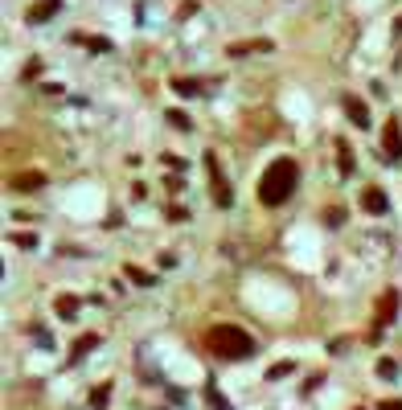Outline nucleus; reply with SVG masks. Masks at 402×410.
<instances>
[{
    "label": "nucleus",
    "instance_id": "obj_1",
    "mask_svg": "<svg viewBox=\"0 0 402 410\" xmlns=\"http://www.w3.org/2000/svg\"><path fill=\"white\" fill-rule=\"evenodd\" d=\"M205 349H210L218 361H247V357L259 353V341L238 324H214L205 332Z\"/></svg>",
    "mask_w": 402,
    "mask_h": 410
},
{
    "label": "nucleus",
    "instance_id": "obj_2",
    "mask_svg": "<svg viewBox=\"0 0 402 410\" xmlns=\"http://www.w3.org/2000/svg\"><path fill=\"white\" fill-rule=\"evenodd\" d=\"M296 180H300V164L296 160H275L267 164V173H263V180H259V201L263 205H284L287 197L296 193Z\"/></svg>",
    "mask_w": 402,
    "mask_h": 410
},
{
    "label": "nucleus",
    "instance_id": "obj_3",
    "mask_svg": "<svg viewBox=\"0 0 402 410\" xmlns=\"http://www.w3.org/2000/svg\"><path fill=\"white\" fill-rule=\"evenodd\" d=\"M382 148H386V160H402V128H398V119H386Z\"/></svg>",
    "mask_w": 402,
    "mask_h": 410
},
{
    "label": "nucleus",
    "instance_id": "obj_4",
    "mask_svg": "<svg viewBox=\"0 0 402 410\" xmlns=\"http://www.w3.org/2000/svg\"><path fill=\"white\" fill-rule=\"evenodd\" d=\"M53 13H62V0H34L29 13H25V21H29V25H46Z\"/></svg>",
    "mask_w": 402,
    "mask_h": 410
},
{
    "label": "nucleus",
    "instance_id": "obj_5",
    "mask_svg": "<svg viewBox=\"0 0 402 410\" xmlns=\"http://www.w3.org/2000/svg\"><path fill=\"white\" fill-rule=\"evenodd\" d=\"M205 164H210V177H214V201H218V205H230V201H234V193H230V185L222 180L218 160H214V156H205Z\"/></svg>",
    "mask_w": 402,
    "mask_h": 410
},
{
    "label": "nucleus",
    "instance_id": "obj_6",
    "mask_svg": "<svg viewBox=\"0 0 402 410\" xmlns=\"http://www.w3.org/2000/svg\"><path fill=\"white\" fill-rule=\"evenodd\" d=\"M41 185H46V173H37V168H25V173L13 177V189H21V193H34Z\"/></svg>",
    "mask_w": 402,
    "mask_h": 410
},
{
    "label": "nucleus",
    "instance_id": "obj_7",
    "mask_svg": "<svg viewBox=\"0 0 402 410\" xmlns=\"http://www.w3.org/2000/svg\"><path fill=\"white\" fill-rule=\"evenodd\" d=\"M394 312H398V292H386L382 299H378V328L390 324V320H394Z\"/></svg>",
    "mask_w": 402,
    "mask_h": 410
},
{
    "label": "nucleus",
    "instance_id": "obj_8",
    "mask_svg": "<svg viewBox=\"0 0 402 410\" xmlns=\"http://www.w3.org/2000/svg\"><path fill=\"white\" fill-rule=\"evenodd\" d=\"M361 210L366 213H386L390 210V201H386L382 189H366V193H361Z\"/></svg>",
    "mask_w": 402,
    "mask_h": 410
},
{
    "label": "nucleus",
    "instance_id": "obj_9",
    "mask_svg": "<svg viewBox=\"0 0 402 410\" xmlns=\"http://www.w3.org/2000/svg\"><path fill=\"white\" fill-rule=\"evenodd\" d=\"M345 115L353 119V128H369V111H366V103L361 98H345Z\"/></svg>",
    "mask_w": 402,
    "mask_h": 410
},
{
    "label": "nucleus",
    "instance_id": "obj_10",
    "mask_svg": "<svg viewBox=\"0 0 402 410\" xmlns=\"http://www.w3.org/2000/svg\"><path fill=\"white\" fill-rule=\"evenodd\" d=\"M271 41H234L230 46V58H247V53H267Z\"/></svg>",
    "mask_w": 402,
    "mask_h": 410
},
{
    "label": "nucleus",
    "instance_id": "obj_11",
    "mask_svg": "<svg viewBox=\"0 0 402 410\" xmlns=\"http://www.w3.org/2000/svg\"><path fill=\"white\" fill-rule=\"evenodd\" d=\"M95 344H99V337H91V332H86V337H78V341H74V353H70V361H83L86 353L95 349Z\"/></svg>",
    "mask_w": 402,
    "mask_h": 410
},
{
    "label": "nucleus",
    "instance_id": "obj_12",
    "mask_svg": "<svg viewBox=\"0 0 402 410\" xmlns=\"http://www.w3.org/2000/svg\"><path fill=\"white\" fill-rule=\"evenodd\" d=\"M172 91L177 95H197L201 86H197V78H172Z\"/></svg>",
    "mask_w": 402,
    "mask_h": 410
},
{
    "label": "nucleus",
    "instance_id": "obj_13",
    "mask_svg": "<svg viewBox=\"0 0 402 410\" xmlns=\"http://www.w3.org/2000/svg\"><path fill=\"white\" fill-rule=\"evenodd\" d=\"M58 312H62L66 320H74V316H78V299H74V295H62V299H58Z\"/></svg>",
    "mask_w": 402,
    "mask_h": 410
},
{
    "label": "nucleus",
    "instance_id": "obj_14",
    "mask_svg": "<svg viewBox=\"0 0 402 410\" xmlns=\"http://www.w3.org/2000/svg\"><path fill=\"white\" fill-rule=\"evenodd\" d=\"M292 369H296L292 361H279V365H271V369H267V381H284V377L292 374Z\"/></svg>",
    "mask_w": 402,
    "mask_h": 410
},
{
    "label": "nucleus",
    "instance_id": "obj_15",
    "mask_svg": "<svg viewBox=\"0 0 402 410\" xmlns=\"http://www.w3.org/2000/svg\"><path fill=\"white\" fill-rule=\"evenodd\" d=\"M378 377H386V381H394V377H398V361L382 357V361H378Z\"/></svg>",
    "mask_w": 402,
    "mask_h": 410
},
{
    "label": "nucleus",
    "instance_id": "obj_16",
    "mask_svg": "<svg viewBox=\"0 0 402 410\" xmlns=\"http://www.w3.org/2000/svg\"><path fill=\"white\" fill-rule=\"evenodd\" d=\"M86 46L95 49V53H107V49H111V41H107V37H86Z\"/></svg>",
    "mask_w": 402,
    "mask_h": 410
},
{
    "label": "nucleus",
    "instance_id": "obj_17",
    "mask_svg": "<svg viewBox=\"0 0 402 410\" xmlns=\"http://www.w3.org/2000/svg\"><path fill=\"white\" fill-rule=\"evenodd\" d=\"M336 148H341V173H353V152L345 144H336Z\"/></svg>",
    "mask_w": 402,
    "mask_h": 410
},
{
    "label": "nucleus",
    "instance_id": "obj_18",
    "mask_svg": "<svg viewBox=\"0 0 402 410\" xmlns=\"http://www.w3.org/2000/svg\"><path fill=\"white\" fill-rule=\"evenodd\" d=\"M168 123H172V128H185V131H189V119H185L181 111H168Z\"/></svg>",
    "mask_w": 402,
    "mask_h": 410
},
{
    "label": "nucleus",
    "instance_id": "obj_19",
    "mask_svg": "<svg viewBox=\"0 0 402 410\" xmlns=\"http://www.w3.org/2000/svg\"><path fill=\"white\" fill-rule=\"evenodd\" d=\"M13 242H17V246H25V250H34V246H37V238H34V234H17Z\"/></svg>",
    "mask_w": 402,
    "mask_h": 410
},
{
    "label": "nucleus",
    "instance_id": "obj_20",
    "mask_svg": "<svg viewBox=\"0 0 402 410\" xmlns=\"http://www.w3.org/2000/svg\"><path fill=\"white\" fill-rule=\"evenodd\" d=\"M128 275H132V279H135V283H152V279H148V275H144V271H140V267H128Z\"/></svg>",
    "mask_w": 402,
    "mask_h": 410
},
{
    "label": "nucleus",
    "instance_id": "obj_21",
    "mask_svg": "<svg viewBox=\"0 0 402 410\" xmlns=\"http://www.w3.org/2000/svg\"><path fill=\"white\" fill-rule=\"evenodd\" d=\"M378 410H402V402H398V398H390V402H382Z\"/></svg>",
    "mask_w": 402,
    "mask_h": 410
}]
</instances>
